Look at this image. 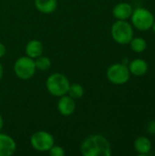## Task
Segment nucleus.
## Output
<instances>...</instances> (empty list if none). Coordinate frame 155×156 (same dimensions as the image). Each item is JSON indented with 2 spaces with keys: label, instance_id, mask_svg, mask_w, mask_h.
I'll return each mask as SVG.
<instances>
[{
  "label": "nucleus",
  "instance_id": "nucleus-1",
  "mask_svg": "<svg viewBox=\"0 0 155 156\" xmlns=\"http://www.w3.org/2000/svg\"><path fill=\"white\" fill-rule=\"evenodd\" d=\"M80 153L83 156H111V147L104 136L94 134L89 136L82 142Z\"/></svg>",
  "mask_w": 155,
  "mask_h": 156
},
{
  "label": "nucleus",
  "instance_id": "nucleus-2",
  "mask_svg": "<svg viewBox=\"0 0 155 156\" xmlns=\"http://www.w3.org/2000/svg\"><path fill=\"white\" fill-rule=\"evenodd\" d=\"M69 85L70 83L68 78L58 72L51 74L46 81L48 91L55 97H61L68 94Z\"/></svg>",
  "mask_w": 155,
  "mask_h": 156
},
{
  "label": "nucleus",
  "instance_id": "nucleus-3",
  "mask_svg": "<svg viewBox=\"0 0 155 156\" xmlns=\"http://www.w3.org/2000/svg\"><path fill=\"white\" fill-rule=\"evenodd\" d=\"M111 34L115 42L121 45H126L133 37V29L126 20H117L111 28Z\"/></svg>",
  "mask_w": 155,
  "mask_h": 156
},
{
  "label": "nucleus",
  "instance_id": "nucleus-4",
  "mask_svg": "<svg viewBox=\"0 0 155 156\" xmlns=\"http://www.w3.org/2000/svg\"><path fill=\"white\" fill-rule=\"evenodd\" d=\"M131 18L133 27L141 31L151 29L154 22V16L153 13L144 7H138L134 9L132 11Z\"/></svg>",
  "mask_w": 155,
  "mask_h": 156
},
{
  "label": "nucleus",
  "instance_id": "nucleus-5",
  "mask_svg": "<svg viewBox=\"0 0 155 156\" xmlns=\"http://www.w3.org/2000/svg\"><path fill=\"white\" fill-rule=\"evenodd\" d=\"M37 68L35 65V60L33 58L26 56L21 57L16 59L14 65V71L17 78L20 80H29L36 73Z\"/></svg>",
  "mask_w": 155,
  "mask_h": 156
},
{
  "label": "nucleus",
  "instance_id": "nucleus-6",
  "mask_svg": "<svg viewBox=\"0 0 155 156\" xmlns=\"http://www.w3.org/2000/svg\"><path fill=\"white\" fill-rule=\"evenodd\" d=\"M107 78L114 85H123L130 80L131 72L129 68L122 63L113 64L107 69Z\"/></svg>",
  "mask_w": 155,
  "mask_h": 156
},
{
  "label": "nucleus",
  "instance_id": "nucleus-7",
  "mask_svg": "<svg viewBox=\"0 0 155 156\" xmlns=\"http://www.w3.org/2000/svg\"><path fill=\"white\" fill-rule=\"evenodd\" d=\"M54 143L55 141L52 134L45 131H37L30 137V144L37 152H48L54 145Z\"/></svg>",
  "mask_w": 155,
  "mask_h": 156
},
{
  "label": "nucleus",
  "instance_id": "nucleus-8",
  "mask_svg": "<svg viewBox=\"0 0 155 156\" xmlns=\"http://www.w3.org/2000/svg\"><path fill=\"white\" fill-rule=\"evenodd\" d=\"M58 111L63 116H69L74 113L76 109V103L74 99L69 95H63L58 101Z\"/></svg>",
  "mask_w": 155,
  "mask_h": 156
},
{
  "label": "nucleus",
  "instance_id": "nucleus-9",
  "mask_svg": "<svg viewBox=\"0 0 155 156\" xmlns=\"http://www.w3.org/2000/svg\"><path fill=\"white\" fill-rule=\"evenodd\" d=\"M16 150V144L15 140L5 134L0 133V156H11Z\"/></svg>",
  "mask_w": 155,
  "mask_h": 156
},
{
  "label": "nucleus",
  "instance_id": "nucleus-10",
  "mask_svg": "<svg viewBox=\"0 0 155 156\" xmlns=\"http://www.w3.org/2000/svg\"><path fill=\"white\" fill-rule=\"evenodd\" d=\"M132 7L130 4L122 2L116 5L112 9V15L117 20H126L132 14Z\"/></svg>",
  "mask_w": 155,
  "mask_h": 156
},
{
  "label": "nucleus",
  "instance_id": "nucleus-11",
  "mask_svg": "<svg viewBox=\"0 0 155 156\" xmlns=\"http://www.w3.org/2000/svg\"><path fill=\"white\" fill-rule=\"evenodd\" d=\"M44 52V46L43 44L37 39L30 40L26 46V54L27 57L31 58H37V57L41 56Z\"/></svg>",
  "mask_w": 155,
  "mask_h": 156
},
{
  "label": "nucleus",
  "instance_id": "nucleus-12",
  "mask_svg": "<svg viewBox=\"0 0 155 156\" xmlns=\"http://www.w3.org/2000/svg\"><path fill=\"white\" fill-rule=\"evenodd\" d=\"M35 7L42 14H51L58 7L57 0H34Z\"/></svg>",
  "mask_w": 155,
  "mask_h": 156
},
{
  "label": "nucleus",
  "instance_id": "nucleus-13",
  "mask_svg": "<svg viewBox=\"0 0 155 156\" xmlns=\"http://www.w3.org/2000/svg\"><path fill=\"white\" fill-rule=\"evenodd\" d=\"M129 70L134 76H143L148 70V64L144 59L142 58H135L130 62Z\"/></svg>",
  "mask_w": 155,
  "mask_h": 156
},
{
  "label": "nucleus",
  "instance_id": "nucleus-14",
  "mask_svg": "<svg viewBox=\"0 0 155 156\" xmlns=\"http://www.w3.org/2000/svg\"><path fill=\"white\" fill-rule=\"evenodd\" d=\"M134 149L140 154H147L152 150V143L149 138L140 136L134 142Z\"/></svg>",
  "mask_w": 155,
  "mask_h": 156
},
{
  "label": "nucleus",
  "instance_id": "nucleus-15",
  "mask_svg": "<svg viewBox=\"0 0 155 156\" xmlns=\"http://www.w3.org/2000/svg\"><path fill=\"white\" fill-rule=\"evenodd\" d=\"M130 46L134 52L141 53L146 49L147 42L143 37H132V39L130 42Z\"/></svg>",
  "mask_w": 155,
  "mask_h": 156
},
{
  "label": "nucleus",
  "instance_id": "nucleus-16",
  "mask_svg": "<svg viewBox=\"0 0 155 156\" xmlns=\"http://www.w3.org/2000/svg\"><path fill=\"white\" fill-rule=\"evenodd\" d=\"M69 96H70L72 99H80L84 95V89L83 87L79 83H73L69 85V90H68Z\"/></svg>",
  "mask_w": 155,
  "mask_h": 156
},
{
  "label": "nucleus",
  "instance_id": "nucleus-17",
  "mask_svg": "<svg viewBox=\"0 0 155 156\" xmlns=\"http://www.w3.org/2000/svg\"><path fill=\"white\" fill-rule=\"evenodd\" d=\"M35 65H36L37 69L41 70V71H45V70H48L51 67V60L49 58L41 55L36 58Z\"/></svg>",
  "mask_w": 155,
  "mask_h": 156
},
{
  "label": "nucleus",
  "instance_id": "nucleus-18",
  "mask_svg": "<svg viewBox=\"0 0 155 156\" xmlns=\"http://www.w3.org/2000/svg\"><path fill=\"white\" fill-rule=\"evenodd\" d=\"M48 154L50 156H64L65 155V151L61 146L53 145L48 150Z\"/></svg>",
  "mask_w": 155,
  "mask_h": 156
},
{
  "label": "nucleus",
  "instance_id": "nucleus-19",
  "mask_svg": "<svg viewBox=\"0 0 155 156\" xmlns=\"http://www.w3.org/2000/svg\"><path fill=\"white\" fill-rule=\"evenodd\" d=\"M147 132L153 135H155V121H152L147 126Z\"/></svg>",
  "mask_w": 155,
  "mask_h": 156
},
{
  "label": "nucleus",
  "instance_id": "nucleus-20",
  "mask_svg": "<svg viewBox=\"0 0 155 156\" xmlns=\"http://www.w3.org/2000/svg\"><path fill=\"white\" fill-rule=\"evenodd\" d=\"M5 52H6L5 46L3 43H1V42H0V58H3V57L5 56Z\"/></svg>",
  "mask_w": 155,
  "mask_h": 156
},
{
  "label": "nucleus",
  "instance_id": "nucleus-21",
  "mask_svg": "<svg viewBox=\"0 0 155 156\" xmlns=\"http://www.w3.org/2000/svg\"><path fill=\"white\" fill-rule=\"evenodd\" d=\"M3 74H4V69H3L2 64L0 63V80H1L2 78H3Z\"/></svg>",
  "mask_w": 155,
  "mask_h": 156
},
{
  "label": "nucleus",
  "instance_id": "nucleus-22",
  "mask_svg": "<svg viewBox=\"0 0 155 156\" xmlns=\"http://www.w3.org/2000/svg\"><path fill=\"white\" fill-rule=\"evenodd\" d=\"M3 125H4V120H3L2 115L0 114V131H1V129L3 128Z\"/></svg>",
  "mask_w": 155,
  "mask_h": 156
},
{
  "label": "nucleus",
  "instance_id": "nucleus-23",
  "mask_svg": "<svg viewBox=\"0 0 155 156\" xmlns=\"http://www.w3.org/2000/svg\"><path fill=\"white\" fill-rule=\"evenodd\" d=\"M152 28H153V32L155 33V21L153 22V27H152Z\"/></svg>",
  "mask_w": 155,
  "mask_h": 156
}]
</instances>
